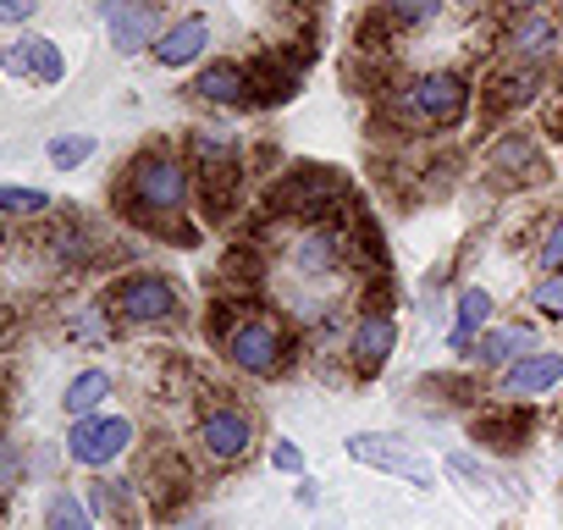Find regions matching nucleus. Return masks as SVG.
<instances>
[{
    "label": "nucleus",
    "mask_w": 563,
    "mask_h": 530,
    "mask_svg": "<svg viewBox=\"0 0 563 530\" xmlns=\"http://www.w3.org/2000/svg\"><path fill=\"white\" fill-rule=\"evenodd\" d=\"M349 459H360V464H371V470H382V475H398V481H409V486H437V464L415 448V442H404V437H393V431H354L349 437Z\"/></svg>",
    "instance_id": "nucleus-6"
},
{
    "label": "nucleus",
    "mask_w": 563,
    "mask_h": 530,
    "mask_svg": "<svg viewBox=\"0 0 563 530\" xmlns=\"http://www.w3.org/2000/svg\"><path fill=\"white\" fill-rule=\"evenodd\" d=\"M188 199H194V166L177 150H166V144L133 155V166L122 172V216L139 221V227L183 221Z\"/></svg>",
    "instance_id": "nucleus-1"
},
{
    "label": "nucleus",
    "mask_w": 563,
    "mask_h": 530,
    "mask_svg": "<svg viewBox=\"0 0 563 530\" xmlns=\"http://www.w3.org/2000/svg\"><path fill=\"white\" fill-rule=\"evenodd\" d=\"M492 172H497V177H514V183H530V177L541 172L536 139H530V133H503V139L492 144Z\"/></svg>",
    "instance_id": "nucleus-19"
},
{
    "label": "nucleus",
    "mask_w": 563,
    "mask_h": 530,
    "mask_svg": "<svg viewBox=\"0 0 563 530\" xmlns=\"http://www.w3.org/2000/svg\"><path fill=\"white\" fill-rule=\"evenodd\" d=\"M23 475V459H18V448H0V497L12 492V481Z\"/></svg>",
    "instance_id": "nucleus-30"
},
{
    "label": "nucleus",
    "mask_w": 563,
    "mask_h": 530,
    "mask_svg": "<svg viewBox=\"0 0 563 530\" xmlns=\"http://www.w3.org/2000/svg\"><path fill=\"white\" fill-rule=\"evenodd\" d=\"M45 530H95L89 497H78L73 486H56V492L45 497Z\"/></svg>",
    "instance_id": "nucleus-20"
},
{
    "label": "nucleus",
    "mask_w": 563,
    "mask_h": 530,
    "mask_svg": "<svg viewBox=\"0 0 563 530\" xmlns=\"http://www.w3.org/2000/svg\"><path fill=\"white\" fill-rule=\"evenodd\" d=\"M563 382V354L558 349H530L519 354L514 365H503V382H497V398L503 404H525V398H541Z\"/></svg>",
    "instance_id": "nucleus-11"
},
{
    "label": "nucleus",
    "mask_w": 563,
    "mask_h": 530,
    "mask_svg": "<svg viewBox=\"0 0 563 530\" xmlns=\"http://www.w3.org/2000/svg\"><path fill=\"white\" fill-rule=\"evenodd\" d=\"M271 470H276V475H305V448L288 442V437H276V442H271Z\"/></svg>",
    "instance_id": "nucleus-27"
},
{
    "label": "nucleus",
    "mask_w": 563,
    "mask_h": 530,
    "mask_svg": "<svg viewBox=\"0 0 563 530\" xmlns=\"http://www.w3.org/2000/svg\"><path fill=\"white\" fill-rule=\"evenodd\" d=\"M398 106H404L409 122H426V128H459L464 111H470V84H464L459 73H420L415 84H404Z\"/></svg>",
    "instance_id": "nucleus-5"
},
{
    "label": "nucleus",
    "mask_w": 563,
    "mask_h": 530,
    "mask_svg": "<svg viewBox=\"0 0 563 530\" xmlns=\"http://www.w3.org/2000/svg\"><path fill=\"white\" fill-rule=\"evenodd\" d=\"M133 442H139V426L117 409H100V415H84L67 426V459L78 470H95V475L117 470L133 453Z\"/></svg>",
    "instance_id": "nucleus-4"
},
{
    "label": "nucleus",
    "mask_w": 563,
    "mask_h": 530,
    "mask_svg": "<svg viewBox=\"0 0 563 530\" xmlns=\"http://www.w3.org/2000/svg\"><path fill=\"white\" fill-rule=\"evenodd\" d=\"M503 51H508L514 62L547 67V62L563 51V29H558V18H552L547 7H536V12H514L508 29H503Z\"/></svg>",
    "instance_id": "nucleus-8"
},
{
    "label": "nucleus",
    "mask_w": 563,
    "mask_h": 530,
    "mask_svg": "<svg viewBox=\"0 0 563 530\" xmlns=\"http://www.w3.org/2000/svg\"><path fill=\"white\" fill-rule=\"evenodd\" d=\"M106 310L117 327H172L183 316V294L166 272H128L106 288Z\"/></svg>",
    "instance_id": "nucleus-3"
},
{
    "label": "nucleus",
    "mask_w": 563,
    "mask_h": 530,
    "mask_svg": "<svg viewBox=\"0 0 563 530\" xmlns=\"http://www.w3.org/2000/svg\"><path fill=\"white\" fill-rule=\"evenodd\" d=\"M34 12H40V0H0V29H23L34 23Z\"/></svg>",
    "instance_id": "nucleus-29"
},
{
    "label": "nucleus",
    "mask_w": 563,
    "mask_h": 530,
    "mask_svg": "<svg viewBox=\"0 0 563 530\" xmlns=\"http://www.w3.org/2000/svg\"><path fill=\"white\" fill-rule=\"evenodd\" d=\"M188 89H194L205 106H249L254 78H249V67H238V62H205Z\"/></svg>",
    "instance_id": "nucleus-13"
},
{
    "label": "nucleus",
    "mask_w": 563,
    "mask_h": 530,
    "mask_svg": "<svg viewBox=\"0 0 563 530\" xmlns=\"http://www.w3.org/2000/svg\"><path fill=\"white\" fill-rule=\"evenodd\" d=\"M216 343H221V360H227L232 371L254 376V382L276 376L282 365H288V354H294L288 327H282L276 316H265V310H249V316L221 321V327H216Z\"/></svg>",
    "instance_id": "nucleus-2"
},
{
    "label": "nucleus",
    "mask_w": 563,
    "mask_h": 530,
    "mask_svg": "<svg viewBox=\"0 0 563 530\" xmlns=\"http://www.w3.org/2000/svg\"><path fill=\"white\" fill-rule=\"evenodd\" d=\"M210 51V18H183V23H172V29H161V40L150 45V56L166 67V73H183V67H194L199 56Z\"/></svg>",
    "instance_id": "nucleus-12"
},
{
    "label": "nucleus",
    "mask_w": 563,
    "mask_h": 530,
    "mask_svg": "<svg viewBox=\"0 0 563 530\" xmlns=\"http://www.w3.org/2000/svg\"><path fill=\"white\" fill-rule=\"evenodd\" d=\"M530 310L547 321H563V272H541V283L530 288Z\"/></svg>",
    "instance_id": "nucleus-26"
},
{
    "label": "nucleus",
    "mask_w": 563,
    "mask_h": 530,
    "mask_svg": "<svg viewBox=\"0 0 563 530\" xmlns=\"http://www.w3.org/2000/svg\"><path fill=\"white\" fill-rule=\"evenodd\" d=\"M530 349H541L536 343V327H525V321H492L481 338H475V360L481 365H492V371H503V365H514L519 354H530Z\"/></svg>",
    "instance_id": "nucleus-16"
},
{
    "label": "nucleus",
    "mask_w": 563,
    "mask_h": 530,
    "mask_svg": "<svg viewBox=\"0 0 563 530\" xmlns=\"http://www.w3.org/2000/svg\"><path fill=\"white\" fill-rule=\"evenodd\" d=\"M62 78H67V56H62L56 40L40 34V51H34V84H40V89H56Z\"/></svg>",
    "instance_id": "nucleus-25"
},
{
    "label": "nucleus",
    "mask_w": 563,
    "mask_h": 530,
    "mask_svg": "<svg viewBox=\"0 0 563 530\" xmlns=\"http://www.w3.org/2000/svg\"><path fill=\"white\" fill-rule=\"evenodd\" d=\"M111 398H117V376H111L106 365H84V371L67 382V393H62V415H67V420H84V415H100Z\"/></svg>",
    "instance_id": "nucleus-17"
},
{
    "label": "nucleus",
    "mask_w": 563,
    "mask_h": 530,
    "mask_svg": "<svg viewBox=\"0 0 563 530\" xmlns=\"http://www.w3.org/2000/svg\"><path fill=\"white\" fill-rule=\"evenodd\" d=\"M100 18H106V34L117 45V56H139L161 40V12L155 0H100Z\"/></svg>",
    "instance_id": "nucleus-9"
},
{
    "label": "nucleus",
    "mask_w": 563,
    "mask_h": 530,
    "mask_svg": "<svg viewBox=\"0 0 563 530\" xmlns=\"http://www.w3.org/2000/svg\"><path fill=\"white\" fill-rule=\"evenodd\" d=\"M34 51H40V34H18L0 45V73L18 78V84H34Z\"/></svg>",
    "instance_id": "nucleus-22"
},
{
    "label": "nucleus",
    "mask_w": 563,
    "mask_h": 530,
    "mask_svg": "<svg viewBox=\"0 0 563 530\" xmlns=\"http://www.w3.org/2000/svg\"><path fill=\"white\" fill-rule=\"evenodd\" d=\"M503 7H508V12H536L541 0H503Z\"/></svg>",
    "instance_id": "nucleus-32"
},
{
    "label": "nucleus",
    "mask_w": 563,
    "mask_h": 530,
    "mask_svg": "<svg viewBox=\"0 0 563 530\" xmlns=\"http://www.w3.org/2000/svg\"><path fill=\"white\" fill-rule=\"evenodd\" d=\"M492 316H497V299L486 294V288H464L459 299H453V327H448V349L453 354H475V338L492 327Z\"/></svg>",
    "instance_id": "nucleus-14"
},
{
    "label": "nucleus",
    "mask_w": 563,
    "mask_h": 530,
    "mask_svg": "<svg viewBox=\"0 0 563 530\" xmlns=\"http://www.w3.org/2000/svg\"><path fill=\"white\" fill-rule=\"evenodd\" d=\"M398 354V321L387 310H360L354 332H349V360L360 376H382Z\"/></svg>",
    "instance_id": "nucleus-10"
},
{
    "label": "nucleus",
    "mask_w": 563,
    "mask_h": 530,
    "mask_svg": "<svg viewBox=\"0 0 563 530\" xmlns=\"http://www.w3.org/2000/svg\"><path fill=\"white\" fill-rule=\"evenodd\" d=\"M199 448H205L216 464L249 459V448H254V415H249L243 404H232V398H210V404L199 409Z\"/></svg>",
    "instance_id": "nucleus-7"
},
{
    "label": "nucleus",
    "mask_w": 563,
    "mask_h": 530,
    "mask_svg": "<svg viewBox=\"0 0 563 530\" xmlns=\"http://www.w3.org/2000/svg\"><path fill=\"white\" fill-rule=\"evenodd\" d=\"M45 155H51V166H56V172H78V166L95 155V139H89V133H56Z\"/></svg>",
    "instance_id": "nucleus-24"
},
{
    "label": "nucleus",
    "mask_w": 563,
    "mask_h": 530,
    "mask_svg": "<svg viewBox=\"0 0 563 530\" xmlns=\"http://www.w3.org/2000/svg\"><path fill=\"white\" fill-rule=\"evenodd\" d=\"M7 415H12V382H7V371H0V431H7Z\"/></svg>",
    "instance_id": "nucleus-31"
},
{
    "label": "nucleus",
    "mask_w": 563,
    "mask_h": 530,
    "mask_svg": "<svg viewBox=\"0 0 563 530\" xmlns=\"http://www.w3.org/2000/svg\"><path fill=\"white\" fill-rule=\"evenodd\" d=\"M40 216H51V194L45 188L0 183V221H40Z\"/></svg>",
    "instance_id": "nucleus-21"
},
{
    "label": "nucleus",
    "mask_w": 563,
    "mask_h": 530,
    "mask_svg": "<svg viewBox=\"0 0 563 530\" xmlns=\"http://www.w3.org/2000/svg\"><path fill=\"white\" fill-rule=\"evenodd\" d=\"M382 12H387V23L393 29H426L437 12H442V0H382Z\"/></svg>",
    "instance_id": "nucleus-23"
},
{
    "label": "nucleus",
    "mask_w": 563,
    "mask_h": 530,
    "mask_svg": "<svg viewBox=\"0 0 563 530\" xmlns=\"http://www.w3.org/2000/svg\"><path fill=\"white\" fill-rule=\"evenodd\" d=\"M288 260H294L299 277H332V272H343V238H338V227H305Z\"/></svg>",
    "instance_id": "nucleus-15"
},
{
    "label": "nucleus",
    "mask_w": 563,
    "mask_h": 530,
    "mask_svg": "<svg viewBox=\"0 0 563 530\" xmlns=\"http://www.w3.org/2000/svg\"><path fill=\"white\" fill-rule=\"evenodd\" d=\"M541 95V67L530 62H508L503 73H492V89H486V106L492 111H519Z\"/></svg>",
    "instance_id": "nucleus-18"
},
{
    "label": "nucleus",
    "mask_w": 563,
    "mask_h": 530,
    "mask_svg": "<svg viewBox=\"0 0 563 530\" xmlns=\"http://www.w3.org/2000/svg\"><path fill=\"white\" fill-rule=\"evenodd\" d=\"M536 260H541V272H563V216L547 227V238H541Z\"/></svg>",
    "instance_id": "nucleus-28"
}]
</instances>
